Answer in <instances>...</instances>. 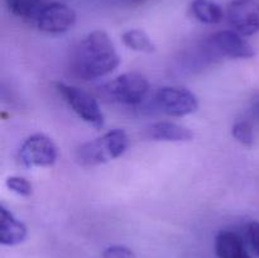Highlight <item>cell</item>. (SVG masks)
Masks as SVG:
<instances>
[{
	"mask_svg": "<svg viewBox=\"0 0 259 258\" xmlns=\"http://www.w3.org/2000/svg\"><path fill=\"white\" fill-rule=\"evenodd\" d=\"M120 65L116 48L105 30H93L77 45L71 58L73 73L83 81L96 80Z\"/></svg>",
	"mask_w": 259,
	"mask_h": 258,
	"instance_id": "cell-1",
	"label": "cell"
},
{
	"mask_svg": "<svg viewBox=\"0 0 259 258\" xmlns=\"http://www.w3.org/2000/svg\"><path fill=\"white\" fill-rule=\"evenodd\" d=\"M128 147V134L123 129H113L94 141L81 144L76 149L75 158L81 166H98L120 157Z\"/></svg>",
	"mask_w": 259,
	"mask_h": 258,
	"instance_id": "cell-2",
	"label": "cell"
},
{
	"mask_svg": "<svg viewBox=\"0 0 259 258\" xmlns=\"http://www.w3.org/2000/svg\"><path fill=\"white\" fill-rule=\"evenodd\" d=\"M101 95L121 105H138L149 93V82L139 72H126L100 88Z\"/></svg>",
	"mask_w": 259,
	"mask_h": 258,
	"instance_id": "cell-3",
	"label": "cell"
},
{
	"mask_svg": "<svg viewBox=\"0 0 259 258\" xmlns=\"http://www.w3.org/2000/svg\"><path fill=\"white\" fill-rule=\"evenodd\" d=\"M55 89L60 94L62 100L70 106L71 110L81 120H83L94 128H103L104 121H105L104 114L98 101L90 94L76 88V86L61 82V81L55 82Z\"/></svg>",
	"mask_w": 259,
	"mask_h": 258,
	"instance_id": "cell-4",
	"label": "cell"
},
{
	"mask_svg": "<svg viewBox=\"0 0 259 258\" xmlns=\"http://www.w3.org/2000/svg\"><path fill=\"white\" fill-rule=\"evenodd\" d=\"M18 156L25 168L50 167L57 161L58 151L50 137L43 133H35L23 142Z\"/></svg>",
	"mask_w": 259,
	"mask_h": 258,
	"instance_id": "cell-5",
	"label": "cell"
},
{
	"mask_svg": "<svg viewBox=\"0 0 259 258\" xmlns=\"http://www.w3.org/2000/svg\"><path fill=\"white\" fill-rule=\"evenodd\" d=\"M154 103L161 111L169 116L190 115L199 108V100L192 91L176 86H163L154 94Z\"/></svg>",
	"mask_w": 259,
	"mask_h": 258,
	"instance_id": "cell-6",
	"label": "cell"
},
{
	"mask_svg": "<svg viewBox=\"0 0 259 258\" xmlns=\"http://www.w3.org/2000/svg\"><path fill=\"white\" fill-rule=\"evenodd\" d=\"M76 12L63 3H50L45 4L38 14L34 24L42 32L51 34H61L72 29L76 24Z\"/></svg>",
	"mask_w": 259,
	"mask_h": 258,
	"instance_id": "cell-7",
	"label": "cell"
},
{
	"mask_svg": "<svg viewBox=\"0 0 259 258\" xmlns=\"http://www.w3.org/2000/svg\"><path fill=\"white\" fill-rule=\"evenodd\" d=\"M228 20L244 37L259 32V0H233L227 9Z\"/></svg>",
	"mask_w": 259,
	"mask_h": 258,
	"instance_id": "cell-8",
	"label": "cell"
},
{
	"mask_svg": "<svg viewBox=\"0 0 259 258\" xmlns=\"http://www.w3.org/2000/svg\"><path fill=\"white\" fill-rule=\"evenodd\" d=\"M210 47L214 50L218 57L229 58H252L255 56V50L244 35L235 30H219L207 39Z\"/></svg>",
	"mask_w": 259,
	"mask_h": 258,
	"instance_id": "cell-9",
	"label": "cell"
},
{
	"mask_svg": "<svg viewBox=\"0 0 259 258\" xmlns=\"http://www.w3.org/2000/svg\"><path fill=\"white\" fill-rule=\"evenodd\" d=\"M27 227L14 217L9 209L0 205V243L3 245H17L27 238Z\"/></svg>",
	"mask_w": 259,
	"mask_h": 258,
	"instance_id": "cell-10",
	"label": "cell"
},
{
	"mask_svg": "<svg viewBox=\"0 0 259 258\" xmlns=\"http://www.w3.org/2000/svg\"><path fill=\"white\" fill-rule=\"evenodd\" d=\"M148 137L158 142H189L194 138V133L174 121H157L148 128Z\"/></svg>",
	"mask_w": 259,
	"mask_h": 258,
	"instance_id": "cell-11",
	"label": "cell"
},
{
	"mask_svg": "<svg viewBox=\"0 0 259 258\" xmlns=\"http://www.w3.org/2000/svg\"><path fill=\"white\" fill-rule=\"evenodd\" d=\"M215 252L218 258H250L239 235L230 230L218 233L215 238Z\"/></svg>",
	"mask_w": 259,
	"mask_h": 258,
	"instance_id": "cell-12",
	"label": "cell"
},
{
	"mask_svg": "<svg viewBox=\"0 0 259 258\" xmlns=\"http://www.w3.org/2000/svg\"><path fill=\"white\" fill-rule=\"evenodd\" d=\"M190 12L195 19L204 24H218L224 18L222 7L212 0H192Z\"/></svg>",
	"mask_w": 259,
	"mask_h": 258,
	"instance_id": "cell-13",
	"label": "cell"
},
{
	"mask_svg": "<svg viewBox=\"0 0 259 258\" xmlns=\"http://www.w3.org/2000/svg\"><path fill=\"white\" fill-rule=\"evenodd\" d=\"M8 9L15 17L25 20H32L33 23L37 19L38 14L45 7L42 0H4Z\"/></svg>",
	"mask_w": 259,
	"mask_h": 258,
	"instance_id": "cell-14",
	"label": "cell"
},
{
	"mask_svg": "<svg viewBox=\"0 0 259 258\" xmlns=\"http://www.w3.org/2000/svg\"><path fill=\"white\" fill-rule=\"evenodd\" d=\"M124 46L133 51L143 53L156 52V45L152 42L149 35L142 29H129L121 35Z\"/></svg>",
	"mask_w": 259,
	"mask_h": 258,
	"instance_id": "cell-15",
	"label": "cell"
},
{
	"mask_svg": "<svg viewBox=\"0 0 259 258\" xmlns=\"http://www.w3.org/2000/svg\"><path fill=\"white\" fill-rule=\"evenodd\" d=\"M232 134L237 142H239L243 146H252L254 142V134H253V128L249 121L247 120H238L232 128Z\"/></svg>",
	"mask_w": 259,
	"mask_h": 258,
	"instance_id": "cell-16",
	"label": "cell"
},
{
	"mask_svg": "<svg viewBox=\"0 0 259 258\" xmlns=\"http://www.w3.org/2000/svg\"><path fill=\"white\" fill-rule=\"evenodd\" d=\"M8 189L22 197H29L33 194V186L27 179L20 176H10L5 181Z\"/></svg>",
	"mask_w": 259,
	"mask_h": 258,
	"instance_id": "cell-17",
	"label": "cell"
},
{
	"mask_svg": "<svg viewBox=\"0 0 259 258\" xmlns=\"http://www.w3.org/2000/svg\"><path fill=\"white\" fill-rule=\"evenodd\" d=\"M104 258H137L136 253L125 245H110L103 252Z\"/></svg>",
	"mask_w": 259,
	"mask_h": 258,
	"instance_id": "cell-18",
	"label": "cell"
},
{
	"mask_svg": "<svg viewBox=\"0 0 259 258\" xmlns=\"http://www.w3.org/2000/svg\"><path fill=\"white\" fill-rule=\"evenodd\" d=\"M247 237L253 250L259 257V222H257V220H252V222L248 223Z\"/></svg>",
	"mask_w": 259,
	"mask_h": 258,
	"instance_id": "cell-19",
	"label": "cell"
},
{
	"mask_svg": "<svg viewBox=\"0 0 259 258\" xmlns=\"http://www.w3.org/2000/svg\"><path fill=\"white\" fill-rule=\"evenodd\" d=\"M250 111L255 118L259 119V90L255 91L254 95L250 99Z\"/></svg>",
	"mask_w": 259,
	"mask_h": 258,
	"instance_id": "cell-20",
	"label": "cell"
},
{
	"mask_svg": "<svg viewBox=\"0 0 259 258\" xmlns=\"http://www.w3.org/2000/svg\"><path fill=\"white\" fill-rule=\"evenodd\" d=\"M132 2H144V0H132Z\"/></svg>",
	"mask_w": 259,
	"mask_h": 258,
	"instance_id": "cell-21",
	"label": "cell"
}]
</instances>
